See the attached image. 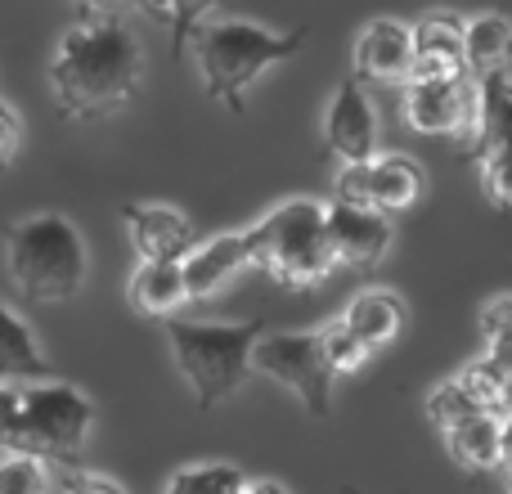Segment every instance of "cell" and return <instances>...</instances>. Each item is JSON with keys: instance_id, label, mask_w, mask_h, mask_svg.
<instances>
[{"instance_id": "obj_1", "label": "cell", "mask_w": 512, "mask_h": 494, "mask_svg": "<svg viewBox=\"0 0 512 494\" xmlns=\"http://www.w3.org/2000/svg\"><path fill=\"white\" fill-rule=\"evenodd\" d=\"M144 54L122 9L77 5V23L63 32L50 63V86L68 122H104L140 95Z\"/></svg>"}, {"instance_id": "obj_2", "label": "cell", "mask_w": 512, "mask_h": 494, "mask_svg": "<svg viewBox=\"0 0 512 494\" xmlns=\"http://www.w3.org/2000/svg\"><path fill=\"white\" fill-rule=\"evenodd\" d=\"M90 427H95V405L72 382L54 378L36 387H0V450L14 459L77 472Z\"/></svg>"}, {"instance_id": "obj_3", "label": "cell", "mask_w": 512, "mask_h": 494, "mask_svg": "<svg viewBox=\"0 0 512 494\" xmlns=\"http://www.w3.org/2000/svg\"><path fill=\"white\" fill-rule=\"evenodd\" d=\"M5 270L23 301L59 306V301H72L86 288L90 252L68 216L36 212L5 230Z\"/></svg>"}, {"instance_id": "obj_4", "label": "cell", "mask_w": 512, "mask_h": 494, "mask_svg": "<svg viewBox=\"0 0 512 494\" xmlns=\"http://www.w3.org/2000/svg\"><path fill=\"white\" fill-rule=\"evenodd\" d=\"M198 45V68H203L207 99L230 113H243L252 81L270 72L274 63L297 59L306 45V27H288V32H270L248 18H207L194 36Z\"/></svg>"}, {"instance_id": "obj_5", "label": "cell", "mask_w": 512, "mask_h": 494, "mask_svg": "<svg viewBox=\"0 0 512 494\" xmlns=\"http://www.w3.org/2000/svg\"><path fill=\"white\" fill-rule=\"evenodd\" d=\"M185 382L194 387L198 409H216L252 378V346L261 342L265 319L243 324H198V319H162Z\"/></svg>"}, {"instance_id": "obj_6", "label": "cell", "mask_w": 512, "mask_h": 494, "mask_svg": "<svg viewBox=\"0 0 512 494\" xmlns=\"http://www.w3.org/2000/svg\"><path fill=\"white\" fill-rule=\"evenodd\" d=\"M248 265H261L283 288H310L333 274V252L324 239V203L315 198H288L270 216L243 230Z\"/></svg>"}, {"instance_id": "obj_7", "label": "cell", "mask_w": 512, "mask_h": 494, "mask_svg": "<svg viewBox=\"0 0 512 494\" xmlns=\"http://www.w3.org/2000/svg\"><path fill=\"white\" fill-rule=\"evenodd\" d=\"M252 373L283 382L310 418L333 414L337 378L324 360V328H310V333H270L265 328L261 342L252 346Z\"/></svg>"}, {"instance_id": "obj_8", "label": "cell", "mask_w": 512, "mask_h": 494, "mask_svg": "<svg viewBox=\"0 0 512 494\" xmlns=\"http://www.w3.org/2000/svg\"><path fill=\"white\" fill-rule=\"evenodd\" d=\"M405 122L418 135H450L463 149H472L481 122V86L472 77L463 81H409Z\"/></svg>"}, {"instance_id": "obj_9", "label": "cell", "mask_w": 512, "mask_h": 494, "mask_svg": "<svg viewBox=\"0 0 512 494\" xmlns=\"http://www.w3.org/2000/svg\"><path fill=\"white\" fill-rule=\"evenodd\" d=\"M423 194V167L409 158H373L369 167H346L337 176V194L342 203H360L369 212H405Z\"/></svg>"}, {"instance_id": "obj_10", "label": "cell", "mask_w": 512, "mask_h": 494, "mask_svg": "<svg viewBox=\"0 0 512 494\" xmlns=\"http://www.w3.org/2000/svg\"><path fill=\"white\" fill-rule=\"evenodd\" d=\"M324 239L337 265H351V270H373V265L387 256L391 247V221L360 203H333L324 207Z\"/></svg>"}, {"instance_id": "obj_11", "label": "cell", "mask_w": 512, "mask_h": 494, "mask_svg": "<svg viewBox=\"0 0 512 494\" xmlns=\"http://www.w3.org/2000/svg\"><path fill=\"white\" fill-rule=\"evenodd\" d=\"M324 144L333 158H342V167H369L378 158V113L360 81L346 77L333 95V108L324 117Z\"/></svg>"}, {"instance_id": "obj_12", "label": "cell", "mask_w": 512, "mask_h": 494, "mask_svg": "<svg viewBox=\"0 0 512 494\" xmlns=\"http://www.w3.org/2000/svg\"><path fill=\"white\" fill-rule=\"evenodd\" d=\"M122 221H126V234H131V247L140 252V261H185L198 243L189 216L176 212V207L126 203Z\"/></svg>"}, {"instance_id": "obj_13", "label": "cell", "mask_w": 512, "mask_h": 494, "mask_svg": "<svg viewBox=\"0 0 512 494\" xmlns=\"http://www.w3.org/2000/svg\"><path fill=\"white\" fill-rule=\"evenodd\" d=\"M414 68V41H409V27L396 18H373L360 32L351 54V81H409Z\"/></svg>"}, {"instance_id": "obj_14", "label": "cell", "mask_w": 512, "mask_h": 494, "mask_svg": "<svg viewBox=\"0 0 512 494\" xmlns=\"http://www.w3.org/2000/svg\"><path fill=\"white\" fill-rule=\"evenodd\" d=\"M414 41V68L409 81H463V23L454 14H427L409 32Z\"/></svg>"}, {"instance_id": "obj_15", "label": "cell", "mask_w": 512, "mask_h": 494, "mask_svg": "<svg viewBox=\"0 0 512 494\" xmlns=\"http://www.w3.org/2000/svg\"><path fill=\"white\" fill-rule=\"evenodd\" d=\"M243 265H248V243H243V234H216V239H207V243H194V252L180 261L185 297L189 301L212 297V292H221Z\"/></svg>"}, {"instance_id": "obj_16", "label": "cell", "mask_w": 512, "mask_h": 494, "mask_svg": "<svg viewBox=\"0 0 512 494\" xmlns=\"http://www.w3.org/2000/svg\"><path fill=\"white\" fill-rule=\"evenodd\" d=\"M36 382H54V369L36 346L32 328L0 301V387H36Z\"/></svg>"}, {"instance_id": "obj_17", "label": "cell", "mask_w": 512, "mask_h": 494, "mask_svg": "<svg viewBox=\"0 0 512 494\" xmlns=\"http://www.w3.org/2000/svg\"><path fill=\"white\" fill-rule=\"evenodd\" d=\"M481 86V122L468 158H512V72L477 81Z\"/></svg>"}, {"instance_id": "obj_18", "label": "cell", "mask_w": 512, "mask_h": 494, "mask_svg": "<svg viewBox=\"0 0 512 494\" xmlns=\"http://www.w3.org/2000/svg\"><path fill=\"white\" fill-rule=\"evenodd\" d=\"M351 337H360L369 351H382L387 342H396V333L405 328V301L396 292H382V288H369L346 306V315L337 319Z\"/></svg>"}, {"instance_id": "obj_19", "label": "cell", "mask_w": 512, "mask_h": 494, "mask_svg": "<svg viewBox=\"0 0 512 494\" xmlns=\"http://www.w3.org/2000/svg\"><path fill=\"white\" fill-rule=\"evenodd\" d=\"M512 59V23L504 14H477L463 23V68L472 81H486L495 72H508Z\"/></svg>"}, {"instance_id": "obj_20", "label": "cell", "mask_w": 512, "mask_h": 494, "mask_svg": "<svg viewBox=\"0 0 512 494\" xmlns=\"http://www.w3.org/2000/svg\"><path fill=\"white\" fill-rule=\"evenodd\" d=\"M185 279H180V261H140L131 274V306L140 315L171 319L185 306Z\"/></svg>"}, {"instance_id": "obj_21", "label": "cell", "mask_w": 512, "mask_h": 494, "mask_svg": "<svg viewBox=\"0 0 512 494\" xmlns=\"http://www.w3.org/2000/svg\"><path fill=\"white\" fill-rule=\"evenodd\" d=\"M445 445H450L454 463L468 472L504 468V432H499V418H490V414H477V418H468V423L450 427Z\"/></svg>"}, {"instance_id": "obj_22", "label": "cell", "mask_w": 512, "mask_h": 494, "mask_svg": "<svg viewBox=\"0 0 512 494\" xmlns=\"http://www.w3.org/2000/svg\"><path fill=\"white\" fill-rule=\"evenodd\" d=\"M454 382H459V391L472 400V405H477V414L504 418L508 409H512V378H504V373H499L495 364L472 360Z\"/></svg>"}, {"instance_id": "obj_23", "label": "cell", "mask_w": 512, "mask_h": 494, "mask_svg": "<svg viewBox=\"0 0 512 494\" xmlns=\"http://www.w3.org/2000/svg\"><path fill=\"white\" fill-rule=\"evenodd\" d=\"M243 486H248V472L234 463H189L171 472L162 494H239Z\"/></svg>"}, {"instance_id": "obj_24", "label": "cell", "mask_w": 512, "mask_h": 494, "mask_svg": "<svg viewBox=\"0 0 512 494\" xmlns=\"http://www.w3.org/2000/svg\"><path fill=\"white\" fill-rule=\"evenodd\" d=\"M149 14L158 18V23H167L171 27V54H185V41H194L198 36V27L207 23V18H216V9L212 5H149Z\"/></svg>"}, {"instance_id": "obj_25", "label": "cell", "mask_w": 512, "mask_h": 494, "mask_svg": "<svg viewBox=\"0 0 512 494\" xmlns=\"http://www.w3.org/2000/svg\"><path fill=\"white\" fill-rule=\"evenodd\" d=\"M369 346L360 342V337H351L342 324H328L324 328V360H328V369H333V378L337 373H355V369H364L369 364Z\"/></svg>"}, {"instance_id": "obj_26", "label": "cell", "mask_w": 512, "mask_h": 494, "mask_svg": "<svg viewBox=\"0 0 512 494\" xmlns=\"http://www.w3.org/2000/svg\"><path fill=\"white\" fill-rule=\"evenodd\" d=\"M427 418H432L441 432H450V427H459V423H468V418H477V405H472L468 396L459 391V382H441V387L427 396Z\"/></svg>"}, {"instance_id": "obj_27", "label": "cell", "mask_w": 512, "mask_h": 494, "mask_svg": "<svg viewBox=\"0 0 512 494\" xmlns=\"http://www.w3.org/2000/svg\"><path fill=\"white\" fill-rule=\"evenodd\" d=\"M0 494H45V468L32 459L5 454V463H0Z\"/></svg>"}, {"instance_id": "obj_28", "label": "cell", "mask_w": 512, "mask_h": 494, "mask_svg": "<svg viewBox=\"0 0 512 494\" xmlns=\"http://www.w3.org/2000/svg\"><path fill=\"white\" fill-rule=\"evenodd\" d=\"M481 180H486L490 203L512 212V158H486L481 162Z\"/></svg>"}, {"instance_id": "obj_29", "label": "cell", "mask_w": 512, "mask_h": 494, "mask_svg": "<svg viewBox=\"0 0 512 494\" xmlns=\"http://www.w3.org/2000/svg\"><path fill=\"white\" fill-rule=\"evenodd\" d=\"M18 149H23V117L14 113V104L0 99V171L18 158Z\"/></svg>"}, {"instance_id": "obj_30", "label": "cell", "mask_w": 512, "mask_h": 494, "mask_svg": "<svg viewBox=\"0 0 512 494\" xmlns=\"http://www.w3.org/2000/svg\"><path fill=\"white\" fill-rule=\"evenodd\" d=\"M481 333H486V342H508L512 337V292L508 297H495L481 310Z\"/></svg>"}, {"instance_id": "obj_31", "label": "cell", "mask_w": 512, "mask_h": 494, "mask_svg": "<svg viewBox=\"0 0 512 494\" xmlns=\"http://www.w3.org/2000/svg\"><path fill=\"white\" fill-rule=\"evenodd\" d=\"M59 490L63 494H126L117 481H108V477H95V472H63V481H59Z\"/></svg>"}, {"instance_id": "obj_32", "label": "cell", "mask_w": 512, "mask_h": 494, "mask_svg": "<svg viewBox=\"0 0 512 494\" xmlns=\"http://www.w3.org/2000/svg\"><path fill=\"white\" fill-rule=\"evenodd\" d=\"M239 494H288L279 486V481H265V477H248V486H243Z\"/></svg>"}, {"instance_id": "obj_33", "label": "cell", "mask_w": 512, "mask_h": 494, "mask_svg": "<svg viewBox=\"0 0 512 494\" xmlns=\"http://www.w3.org/2000/svg\"><path fill=\"white\" fill-rule=\"evenodd\" d=\"M499 432H504V468H512V409L499 418Z\"/></svg>"}, {"instance_id": "obj_34", "label": "cell", "mask_w": 512, "mask_h": 494, "mask_svg": "<svg viewBox=\"0 0 512 494\" xmlns=\"http://www.w3.org/2000/svg\"><path fill=\"white\" fill-rule=\"evenodd\" d=\"M508 494H512V486H508Z\"/></svg>"}]
</instances>
